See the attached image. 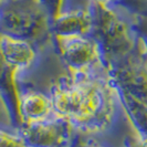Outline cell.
Returning a JSON list of instances; mask_svg holds the SVG:
<instances>
[{
    "label": "cell",
    "mask_w": 147,
    "mask_h": 147,
    "mask_svg": "<svg viewBox=\"0 0 147 147\" xmlns=\"http://www.w3.org/2000/svg\"><path fill=\"white\" fill-rule=\"evenodd\" d=\"M49 92L55 114L70 123L76 136L94 137L121 147H129L140 137L107 71L67 72Z\"/></svg>",
    "instance_id": "cell-1"
},
{
    "label": "cell",
    "mask_w": 147,
    "mask_h": 147,
    "mask_svg": "<svg viewBox=\"0 0 147 147\" xmlns=\"http://www.w3.org/2000/svg\"><path fill=\"white\" fill-rule=\"evenodd\" d=\"M126 112L140 137H147V42L143 33L123 58L107 65Z\"/></svg>",
    "instance_id": "cell-2"
},
{
    "label": "cell",
    "mask_w": 147,
    "mask_h": 147,
    "mask_svg": "<svg viewBox=\"0 0 147 147\" xmlns=\"http://www.w3.org/2000/svg\"><path fill=\"white\" fill-rule=\"evenodd\" d=\"M0 33L54 43L51 19L38 0H3L0 7Z\"/></svg>",
    "instance_id": "cell-3"
},
{
    "label": "cell",
    "mask_w": 147,
    "mask_h": 147,
    "mask_svg": "<svg viewBox=\"0 0 147 147\" xmlns=\"http://www.w3.org/2000/svg\"><path fill=\"white\" fill-rule=\"evenodd\" d=\"M60 61L71 74L106 72L101 44L92 34L54 38Z\"/></svg>",
    "instance_id": "cell-4"
},
{
    "label": "cell",
    "mask_w": 147,
    "mask_h": 147,
    "mask_svg": "<svg viewBox=\"0 0 147 147\" xmlns=\"http://www.w3.org/2000/svg\"><path fill=\"white\" fill-rule=\"evenodd\" d=\"M18 132L28 147H73L76 140L72 126L61 117L23 124L18 127Z\"/></svg>",
    "instance_id": "cell-5"
},
{
    "label": "cell",
    "mask_w": 147,
    "mask_h": 147,
    "mask_svg": "<svg viewBox=\"0 0 147 147\" xmlns=\"http://www.w3.org/2000/svg\"><path fill=\"white\" fill-rule=\"evenodd\" d=\"M59 117L53 109L49 88L41 91L36 88H18V119L19 126L33 124Z\"/></svg>",
    "instance_id": "cell-6"
},
{
    "label": "cell",
    "mask_w": 147,
    "mask_h": 147,
    "mask_svg": "<svg viewBox=\"0 0 147 147\" xmlns=\"http://www.w3.org/2000/svg\"><path fill=\"white\" fill-rule=\"evenodd\" d=\"M0 147H28L16 127L0 126Z\"/></svg>",
    "instance_id": "cell-7"
},
{
    "label": "cell",
    "mask_w": 147,
    "mask_h": 147,
    "mask_svg": "<svg viewBox=\"0 0 147 147\" xmlns=\"http://www.w3.org/2000/svg\"><path fill=\"white\" fill-rule=\"evenodd\" d=\"M0 126H5V127H16V123L13 116L11 114V111L8 106V103L6 98L0 92Z\"/></svg>",
    "instance_id": "cell-8"
},
{
    "label": "cell",
    "mask_w": 147,
    "mask_h": 147,
    "mask_svg": "<svg viewBox=\"0 0 147 147\" xmlns=\"http://www.w3.org/2000/svg\"><path fill=\"white\" fill-rule=\"evenodd\" d=\"M76 137H79V140H75L73 147H121L115 144H112L110 142L94 137H82V136H76Z\"/></svg>",
    "instance_id": "cell-9"
},
{
    "label": "cell",
    "mask_w": 147,
    "mask_h": 147,
    "mask_svg": "<svg viewBox=\"0 0 147 147\" xmlns=\"http://www.w3.org/2000/svg\"><path fill=\"white\" fill-rule=\"evenodd\" d=\"M38 1L41 5V7L44 9V11L50 17L51 21L59 13L63 3V0H38Z\"/></svg>",
    "instance_id": "cell-10"
},
{
    "label": "cell",
    "mask_w": 147,
    "mask_h": 147,
    "mask_svg": "<svg viewBox=\"0 0 147 147\" xmlns=\"http://www.w3.org/2000/svg\"><path fill=\"white\" fill-rule=\"evenodd\" d=\"M122 3H124V5L131 7L132 9H134V10L138 11V10H140L144 6H146L147 0H124Z\"/></svg>",
    "instance_id": "cell-11"
},
{
    "label": "cell",
    "mask_w": 147,
    "mask_h": 147,
    "mask_svg": "<svg viewBox=\"0 0 147 147\" xmlns=\"http://www.w3.org/2000/svg\"><path fill=\"white\" fill-rule=\"evenodd\" d=\"M129 147H147V137H138Z\"/></svg>",
    "instance_id": "cell-12"
},
{
    "label": "cell",
    "mask_w": 147,
    "mask_h": 147,
    "mask_svg": "<svg viewBox=\"0 0 147 147\" xmlns=\"http://www.w3.org/2000/svg\"><path fill=\"white\" fill-rule=\"evenodd\" d=\"M3 3V0H0V7H1V5Z\"/></svg>",
    "instance_id": "cell-13"
}]
</instances>
